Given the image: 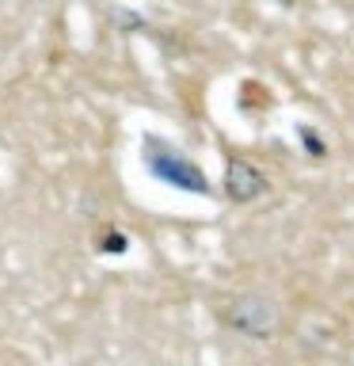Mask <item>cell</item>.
Returning <instances> with one entry per match:
<instances>
[{
  "instance_id": "2",
  "label": "cell",
  "mask_w": 354,
  "mask_h": 366,
  "mask_svg": "<svg viewBox=\"0 0 354 366\" xmlns=\"http://www.w3.org/2000/svg\"><path fill=\"white\" fill-rule=\"evenodd\" d=\"M274 305L270 302H263V297H251V302H240L236 309H233V325L236 328H244V332H251V336H267V332L274 328Z\"/></svg>"
},
{
  "instance_id": "1",
  "label": "cell",
  "mask_w": 354,
  "mask_h": 366,
  "mask_svg": "<svg viewBox=\"0 0 354 366\" xmlns=\"http://www.w3.org/2000/svg\"><path fill=\"white\" fill-rule=\"evenodd\" d=\"M148 164H153V172L160 179H168V183H176V187H194V191H206V179H202V172H194L187 160H179L171 149H160V157L156 153H148Z\"/></svg>"
},
{
  "instance_id": "3",
  "label": "cell",
  "mask_w": 354,
  "mask_h": 366,
  "mask_svg": "<svg viewBox=\"0 0 354 366\" xmlns=\"http://www.w3.org/2000/svg\"><path fill=\"white\" fill-rule=\"evenodd\" d=\"M263 191V176L256 168H248V164H240V160H233V168H228V194L240 202H248V199H256V194Z\"/></svg>"
}]
</instances>
